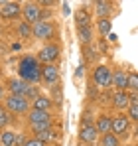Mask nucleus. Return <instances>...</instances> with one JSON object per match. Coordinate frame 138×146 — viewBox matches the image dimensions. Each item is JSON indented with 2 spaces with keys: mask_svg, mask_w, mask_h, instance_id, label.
<instances>
[{
  "mask_svg": "<svg viewBox=\"0 0 138 146\" xmlns=\"http://www.w3.org/2000/svg\"><path fill=\"white\" fill-rule=\"evenodd\" d=\"M22 12H24V18L28 24H38L40 20H44V12H42V6L38 2H28L22 6Z\"/></svg>",
  "mask_w": 138,
  "mask_h": 146,
  "instance_id": "nucleus-7",
  "label": "nucleus"
},
{
  "mask_svg": "<svg viewBox=\"0 0 138 146\" xmlns=\"http://www.w3.org/2000/svg\"><path fill=\"white\" fill-rule=\"evenodd\" d=\"M55 32H57V28L49 20H40L38 24L32 26V38H38V40H46L47 42L55 36Z\"/></svg>",
  "mask_w": 138,
  "mask_h": 146,
  "instance_id": "nucleus-4",
  "label": "nucleus"
},
{
  "mask_svg": "<svg viewBox=\"0 0 138 146\" xmlns=\"http://www.w3.org/2000/svg\"><path fill=\"white\" fill-rule=\"evenodd\" d=\"M111 101H113V107H115V109L124 111V109H128V105H130V95H128L126 91H116Z\"/></svg>",
  "mask_w": 138,
  "mask_h": 146,
  "instance_id": "nucleus-13",
  "label": "nucleus"
},
{
  "mask_svg": "<svg viewBox=\"0 0 138 146\" xmlns=\"http://www.w3.org/2000/svg\"><path fill=\"white\" fill-rule=\"evenodd\" d=\"M113 85H115L118 91H126L128 89V73L116 69L113 71Z\"/></svg>",
  "mask_w": 138,
  "mask_h": 146,
  "instance_id": "nucleus-14",
  "label": "nucleus"
},
{
  "mask_svg": "<svg viewBox=\"0 0 138 146\" xmlns=\"http://www.w3.org/2000/svg\"><path fill=\"white\" fill-rule=\"evenodd\" d=\"M6 89H8V95H22V97H26L30 85L26 81H22L20 77H8L6 79Z\"/></svg>",
  "mask_w": 138,
  "mask_h": 146,
  "instance_id": "nucleus-8",
  "label": "nucleus"
},
{
  "mask_svg": "<svg viewBox=\"0 0 138 146\" xmlns=\"http://www.w3.org/2000/svg\"><path fill=\"white\" fill-rule=\"evenodd\" d=\"M42 63L38 59V55H24L18 63V77L26 81L28 85L40 83L42 81Z\"/></svg>",
  "mask_w": 138,
  "mask_h": 146,
  "instance_id": "nucleus-1",
  "label": "nucleus"
},
{
  "mask_svg": "<svg viewBox=\"0 0 138 146\" xmlns=\"http://www.w3.org/2000/svg\"><path fill=\"white\" fill-rule=\"evenodd\" d=\"M36 138H40L42 142H53V140H57V132H55V128L51 126V128H47L44 132H40V134H36Z\"/></svg>",
  "mask_w": 138,
  "mask_h": 146,
  "instance_id": "nucleus-21",
  "label": "nucleus"
},
{
  "mask_svg": "<svg viewBox=\"0 0 138 146\" xmlns=\"http://www.w3.org/2000/svg\"><path fill=\"white\" fill-rule=\"evenodd\" d=\"M130 103H138V93H132L130 95Z\"/></svg>",
  "mask_w": 138,
  "mask_h": 146,
  "instance_id": "nucleus-31",
  "label": "nucleus"
},
{
  "mask_svg": "<svg viewBox=\"0 0 138 146\" xmlns=\"http://www.w3.org/2000/svg\"><path fill=\"white\" fill-rule=\"evenodd\" d=\"M101 146H120V138L116 134H113V132L103 134L101 136Z\"/></svg>",
  "mask_w": 138,
  "mask_h": 146,
  "instance_id": "nucleus-23",
  "label": "nucleus"
},
{
  "mask_svg": "<svg viewBox=\"0 0 138 146\" xmlns=\"http://www.w3.org/2000/svg\"><path fill=\"white\" fill-rule=\"evenodd\" d=\"M83 119H85V117H83ZM97 138H99V130H97L95 122L87 121V119L81 121V126H79V140L85 142V144H95Z\"/></svg>",
  "mask_w": 138,
  "mask_h": 146,
  "instance_id": "nucleus-6",
  "label": "nucleus"
},
{
  "mask_svg": "<svg viewBox=\"0 0 138 146\" xmlns=\"http://www.w3.org/2000/svg\"><path fill=\"white\" fill-rule=\"evenodd\" d=\"M99 34H101V36H107V34H111V20H109V18H105V20H99Z\"/></svg>",
  "mask_w": 138,
  "mask_h": 146,
  "instance_id": "nucleus-27",
  "label": "nucleus"
},
{
  "mask_svg": "<svg viewBox=\"0 0 138 146\" xmlns=\"http://www.w3.org/2000/svg\"><path fill=\"white\" fill-rule=\"evenodd\" d=\"M134 136H136V138H138V126H136V130H134Z\"/></svg>",
  "mask_w": 138,
  "mask_h": 146,
  "instance_id": "nucleus-33",
  "label": "nucleus"
},
{
  "mask_svg": "<svg viewBox=\"0 0 138 146\" xmlns=\"http://www.w3.org/2000/svg\"><path fill=\"white\" fill-rule=\"evenodd\" d=\"M42 81L49 87L57 85L59 83V69L55 65H44L42 67Z\"/></svg>",
  "mask_w": 138,
  "mask_h": 146,
  "instance_id": "nucleus-11",
  "label": "nucleus"
},
{
  "mask_svg": "<svg viewBox=\"0 0 138 146\" xmlns=\"http://www.w3.org/2000/svg\"><path fill=\"white\" fill-rule=\"evenodd\" d=\"M126 146H134V144H126Z\"/></svg>",
  "mask_w": 138,
  "mask_h": 146,
  "instance_id": "nucleus-36",
  "label": "nucleus"
},
{
  "mask_svg": "<svg viewBox=\"0 0 138 146\" xmlns=\"http://www.w3.org/2000/svg\"><path fill=\"white\" fill-rule=\"evenodd\" d=\"M10 122H12V115H10V113L6 111V107L0 103V132L6 130V126H8Z\"/></svg>",
  "mask_w": 138,
  "mask_h": 146,
  "instance_id": "nucleus-20",
  "label": "nucleus"
},
{
  "mask_svg": "<svg viewBox=\"0 0 138 146\" xmlns=\"http://www.w3.org/2000/svg\"><path fill=\"white\" fill-rule=\"evenodd\" d=\"M51 107H53V103H51V99L46 97V95H40L36 101H32V109H36V111H47V113H49Z\"/></svg>",
  "mask_w": 138,
  "mask_h": 146,
  "instance_id": "nucleus-16",
  "label": "nucleus"
},
{
  "mask_svg": "<svg viewBox=\"0 0 138 146\" xmlns=\"http://www.w3.org/2000/svg\"><path fill=\"white\" fill-rule=\"evenodd\" d=\"M128 89H132V93H138V73H128Z\"/></svg>",
  "mask_w": 138,
  "mask_h": 146,
  "instance_id": "nucleus-28",
  "label": "nucleus"
},
{
  "mask_svg": "<svg viewBox=\"0 0 138 146\" xmlns=\"http://www.w3.org/2000/svg\"><path fill=\"white\" fill-rule=\"evenodd\" d=\"M16 34H18L22 40H30V38H32V24L20 22V24L16 26Z\"/></svg>",
  "mask_w": 138,
  "mask_h": 146,
  "instance_id": "nucleus-19",
  "label": "nucleus"
},
{
  "mask_svg": "<svg viewBox=\"0 0 138 146\" xmlns=\"http://www.w3.org/2000/svg\"><path fill=\"white\" fill-rule=\"evenodd\" d=\"M97 6V16H99V20H105V18H109V14L113 12V4L111 2H97L95 4Z\"/></svg>",
  "mask_w": 138,
  "mask_h": 146,
  "instance_id": "nucleus-17",
  "label": "nucleus"
},
{
  "mask_svg": "<svg viewBox=\"0 0 138 146\" xmlns=\"http://www.w3.org/2000/svg\"><path fill=\"white\" fill-rule=\"evenodd\" d=\"M28 122H30V126L42 124V122H53V117H51V113H47V111L30 109V113H28Z\"/></svg>",
  "mask_w": 138,
  "mask_h": 146,
  "instance_id": "nucleus-12",
  "label": "nucleus"
},
{
  "mask_svg": "<svg viewBox=\"0 0 138 146\" xmlns=\"http://www.w3.org/2000/svg\"><path fill=\"white\" fill-rule=\"evenodd\" d=\"M0 18H2V6H0Z\"/></svg>",
  "mask_w": 138,
  "mask_h": 146,
  "instance_id": "nucleus-34",
  "label": "nucleus"
},
{
  "mask_svg": "<svg viewBox=\"0 0 138 146\" xmlns=\"http://www.w3.org/2000/svg\"><path fill=\"white\" fill-rule=\"evenodd\" d=\"M0 6H2V18L12 20V18H18V16L22 14V4H18V2H10V0L4 2V0H2Z\"/></svg>",
  "mask_w": 138,
  "mask_h": 146,
  "instance_id": "nucleus-10",
  "label": "nucleus"
},
{
  "mask_svg": "<svg viewBox=\"0 0 138 146\" xmlns=\"http://www.w3.org/2000/svg\"><path fill=\"white\" fill-rule=\"evenodd\" d=\"M95 126H97L99 134H109V132H111V126H113V117H109V115H99L97 121H95Z\"/></svg>",
  "mask_w": 138,
  "mask_h": 146,
  "instance_id": "nucleus-15",
  "label": "nucleus"
},
{
  "mask_svg": "<svg viewBox=\"0 0 138 146\" xmlns=\"http://www.w3.org/2000/svg\"><path fill=\"white\" fill-rule=\"evenodd\" d=\"M38 97H40V89L34 87V85H30V89H28V93H26V99L32 103V101H36Z\"/></svg>",
  "mask_w": 138,
  "mask_h": 146,
  "instance_id": "nucleus-29",
  "label": "nucleus"
},
{
  "mask_svg": "<svg viewBox=\"0 0 138 146\" xmlns=\"http://www.w3.org/2000/svg\"><path fill=\"white\" fill-rule=\"evenodd\" d=\"M59 53H61V48L57 44H46L38 51V59L42 65H55V61L59 59Z\"/></svg>",
  "mask_w": 138,
  "mask_h": 146,
  "instance_id": "nucleus-5",
  "label": "nucleus"
},
{
  "mask_svg": "<svg viewBox=\"0 0 138 146\" xmlns=\"http://www.w3.org/2000/svg\"><path fill=\"white\" fill-rule=\"evenodd\" d=\"M85 146H95V144H85Z\"/></svg>",
  "mask_w": 138,
  "mask_h": 146,
  "instance_id": "nucleus-35",
  "label": "nucleus"
},
{
  "mask_svg": "<svg viewBox=\"0 0 138 146\" xmlns=\"http://www.w3.org/2000/svg\"><path fill=\"white\" fill-rule=\"evenodd\" d=\"M51 103H55L57 107H61V103H63V89L59 83L51 87Z\"/></svg>",
  "mask_w": 138,
  "mask_h": 146,
  "instance_id": "nucleus-22",
  "label": "nucleus"
},
{
  "mask_svg": "<svg viewBox=\"0 0 138 146\" xmlns=\"http://www.w3.org/2000/svg\"><path fill=\"white\" fill-rule=\"evenodd\" d=\"M93 85L97 89H109L113 87V71L107 65H97L93 69Z\"/></svg>",
  "mask_w": 138,
  "mask_h": 146,
  "instance_id": "nucleus-3",
  "label": "nucleus"
},
{
  "mask_svg": "<svg viewBox=\"0 0 138 146\" xmlns=\"http://www.w3.org/2000/svg\"><path fill=\"white\" fill-rule=\"evenodd\" d=\"M14 142H16L14 130H2L0 132V146H14Z\"/></svg>",
  "mask_w": 138,
  "mask_h": 146,
  "instance_id": "nucleus-18",
  "label": "nucleus"
},
{
  "mask_svg": "<svg viewBox=\"0 0 138 146\" xmlns=\"http://www.w3.org/2000/svg\"><path fill=\"white\" fill-rule=\"evenodd\" d=\"M24 146H47L46 142H42L40 138H36V136H32V138H26V142Z\"/></svg>",
  "mask_w": 138,
  "mask_h": 146,
  "instance_id": "nucleus-30",
  "label": "nucleus"
},
{
  "mask_svg": "<svg viewBox=\"0 0 138 146\" xmlns=\"http://www.w3.org/2000/svg\"><path fill=\"white\" fill-rule=\"evenodd\" d=\"M75 20H77V26H91V20H89V12L87 10H77L75 14Z\"/></svg>",
  "mask_w": 138,
  "mask_h": 146,
  "instance_id": "nucleus-25",
  "label": "nucleus"
},
{
  "mask_svg": "<svg viewBox=\"0 0 138 146\" xmlns=\"http://www.w3.org/2000/svg\"><path fill=\"white\" fill-rule=\"evenodd\" d=\"M77 32H79V38L83 40V44H89V42L93 40L91 26H77Z\"/></svg>",
  "mask_w": 138,
  "mask_h": 146,
  "instance_id": "nucleus-24",
  "label": "nucleus"
},
{
  "mask_svg": "<svg viewBox=\"0 0 138 146\" xmlns=\"http://www.w3.org/2000/svg\"><path fill=\"white\" fill-rule=\"evenodd\" d=\"M2 99H4V85L0 83V101H2Z\"/></svg>",
  "mask_w": 138,
  "mask_h": 146,
  "instance_id": "nucleus-32",
  "label": "nucleus"
},
{
  "mask_svg": "<svg viewBox=\"0 0 138 146\" xmlns=\"http://www.w3.org/2000/svg\"><path fill=\"white\" fill-rule=\"evenodd\" d=\"M128 126H130V119H128L126 115H116V117H113V126H111V132H113V134H116L118 138H120V136H126Z\"/></svg>",
  "mask_w": 138,
  "mask_h": 146,
  "instance_id": "nucleus-9",
  "label": "nucleus"
},
{
  "mask_svg": "<svg viewBox=\"0 0 138 146\" xmlns=\"http://www.w3.org/2000/svg\"><path fill=\"white\" fill-rule=\"evenodd\" d=\"M126 117L132 119L134 122H138V103H130L126 109Z\"/></svg>",
  "mask_w": 138,
  "mask_h": 146,
  "instance_id": "nucleus-26",
  "label": "nucleus"
},
{
  "mask_svg": "<svg viewBox=\"0 0 138 146\" xmlns=\"http://www.w3.org/2000/svg\"><path fill=\"white\" fill-rule=\"evenodd\" d=\"M4 107L10 115H28L32 109V103L22 95H6L4 97Z\"/></svg>",
  "mask_w": 138,
  "mask_h": 146,
  "instance_id": "nucleus-2",
  "label": "nucleus"
}]
</instances>
